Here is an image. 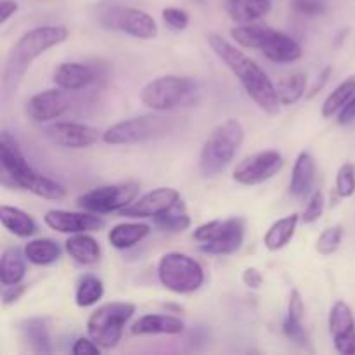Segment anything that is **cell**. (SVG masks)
<instances>
[{
    "label": "cell",
    "instance_id": "obj_1",
    "mask_svg": "<svg viewBox=\"0 0 355 355\" xmlns=\"http://www.w3.org/2000/svg\"><path fill=\"white\" fill-rule=\"evenodd\" d=\"M208 45L215 52L218 59L231 69L232 75L238 78L245 92L250 99L257 104L262 111L269 114L279 113L281 101L277 96V89L269 78L266 71L253 61L250 55H246L241 49L232 45L224 37L217 33L207 35Z\"/></svg>",
    "mask_w": 355,
    "mask_h": 355
},
{
    "label": "cell",
    "instance_id": "obj_2",
    "mask_svg": "<svg viewBox=\"0 0 355 355\" xmlns=\"http://www.w3.org/2000/svg\"><path fill=\"white\" fill-rule=\"evenodd\" d=\"M69 31L62 24H44L28 30L10 49L2 75V87L7 94L14 92L30 69L31 62L44 52L68 40Z\"/></svg>",
    "mask_w": 355,
    "mask_h": 355
},
{
    "label": "cell",
    "instance_id": "obj_3",
    "mask_svg": "<svg viewBox=\"0 0 355 355\" xmlns=\"http://www.w3.org/2000/svg\"><path fill=\"white\" fill-rule=\"evenodd\" d=\"M245 141V127L236 118H227L218 123L205 141L200 153V172L203 177L214 179L225 172L238 155Z\"/></svg>",
    "mask_w": 355,
    "mask_h": 355
},
{
    "label": "cell",
    "instance_id": "obj_4",
    "mask_svg": "<svg viewBox=\"0 0 355 355\" xmlns=\"http://www.w3.org/2000/svg\"><path fill=\"white\" fill-rule=\"evenodd\" d=\"M198 94V85L189 76L166 75L151 80L141 90V101L144 106L156 113L172 111L179 106L193 103Z\"/></svg>",
    "mask_w": 355,
    "mask_h": 355
},
{
    "label": "cell",
    "instance_id": "obj_5",
    "mask_svg": "<svg viewBox=\"0 0 355 355\" xmlns=\"http://www.w3.org/2000/svg\"><path fill=\"white\" fill-rule=\"evenodd\" d=\"M135 314V305L128 302H110L90 314L87 333L103 350L114 349L123 336L125 326Z\"/></svg>",
    "mask_w": 355,
    "mask_h": 355
},
{
    "label": "cell",
    "instance_id": "obj_6",
    "mask_svg": "<svg viewBox=\"0 0 355 355\" xmlns=\"http://www.w3.org/2000/svg\"><path fill=\"white\" fill-rule=\"evenodd\" d=\"M158 279L163 288L177 295H189L205 283V270L198 260L180 252H170L159 259Z\"/></svg>",
    "mask_w": 355,
    "mask_h": 355
},
{
    "label": "cell",
    "instance_id": "obj_7",
    "mask_svg": "<svg viewBox=\"0 0 355 355\" xmlns=\"http://www.w3.org/2000/svg\"><path fill=\"white\" fill-rule=\"evenodd\" d=\"M173 128V118L165 114H141V116L127 118L111 125L103 134V141L111 146H127L137 142L151 141V139L165 137Z\"/></svg>",
    "mask_w": 355,
    "mask_h": 355
},
{
    "label": "cell",
    "instance_id": "obj_8",
    "mask_svg": "<svg viewBox=\"0 0 355 355\" xmlns=\"http://www.w3.org/2000/svg\"><path fill=\"white\" fill-rule=\"evenodd\" d=\"M193 238L200 243V252L207 255H232L245 241V220L231 217L211 220L194 229Z\"/></svg>",
    "mask_w": 355,
    "mask_h": 355
},
{
    "label": "cell",
    "instance_id": "obj_9",
    "mask_svg": "<svg viewBox=\"0 0 355 355\" xmlns=\"http://www.w3.org/2000/svg\"><path fill=\"white\" fill-rule=\"evenodd\" d=\"M139 191H141V184L135 180L110 184V186H101L80 194L76 205L80 210L92 211L97 215L113 214V211H121L132 201L137 200Z\"/></svg>",
    "mask_w": 355,
    "mask_h": 355
},
{
    "label": "cell",
    "instance_id": "obj_10",
    "mask_svg": "<svg viewBox=\"0 0 355 355\" xmlns=\"http://www.w3.org/2000/svg\"><path fill=\"white\" fill-rule=\"evenodd\" d=\"M101 21L106 28L118 30L141 40H151L158 35V24L153 16L135 7H110L104 10Z\"/></svg>",
    "mask_w": 355,
    "mask_h": 355
},
{
    "label": "cell",
    "instance_id": "obj_11",
    "mask_svg": "<svg viewBox=\"0 0 355 355\" xmlns=\"http://www.w3.org/2000/svg\"><path fill=\"white\" fill-rule=\"evenodd\" d=\"M283 166V155L274 149H267V151L253 153L239 162L232 172V179L241 186H259L277 175Z\"/></svg>",
    "mask_w": 355,
    "mask_h": 355
},
{
    "label": "cell",
    "instance_id": "obj_12",
    "mask_svg": "<svg viewBox=\"0 0 355 355\" xmlns=\"http://www.w3.org/2000/svg\"><path fill=\"white\" fill-rule=\"evenodd\" d=\"M44 134L52 144L66 149H85L103 139L99 128L76 121H55L45 127Z\"/></svg>",
    "mask_w": 355,
    "mask_h": 355
},
{
    "label": "cell",
    "instance_id": "obj_13",
    "mask_svg": "<svg viewBox=\"0 0 355 355\" xmlns=\"http://www.w3.org/2000/svg\"><path fill=\"white\" fill-rule=\"evenodd\" d=\"M69 101L66 90L59 89H47L42 92L35 94L26 101V116L35 123H47V121L58 120L66 111L69 110Z\"/></svg>",
    "mask_w": 355,
    "mask_h": 355
},
{
    "label": "cell",
    "instance_id": "obj_14",
    "mask_svg": "<svg viewBox=\"0 0 355 355\" xmlns=\"http://www.w3.org/2000/svg\"><path fill=\"white\" fill-rule=\"evenodd\" d=\"M328 328L336 352L355 355V315L347 302L338 300L333 304L329 311Z\"/></svg>",
    "mask_w": 355,
    "mask_h": 355
},
{
    "label": "cell",
    "instance_id": "obj_15",
    "mask_svg": "<svg viewBox=\"0 0 355 355\" xmlns=\"http://www.w3.org/2000/svg\"><path fill=\"white\" fill-rule=\"evenodd\" d=\"M179 201V191L173 189V187H158V189L149 191L144 196L132 201L127 208L120 211V215L130 218H155L170 210Z\"/></svg>",
    "mask_w": 355,
    "mask_h": 355
},
{
    "label": "cell",
    "instance_id": "obj_16",
    "mask_svg": "<svg viewBox=\"0 0 355 355\" xmlns=\"http://www.w3.org/2000/svg\"><path fill=\"white\" fill-rule=\"evenodd\" d=\"M44 222L52 231L61 234H78V232L99 231L104 227V218L92 211H69V210H49L44 215Z\"/></svg>",
    "mask_w": 355,
    "mask_h": 355
},
{
    "label": "cell",
    "instance_id": "obj_17",
    "mask_svg": "<svg viewBox=\"0 0 355 355\" xmlns=\"http://www.w3.org/2000/svg\"><path fill=\"white\" fill-rule=\"evenodd\" d=\"M259 51L276 64H290V62L298 61L304 54L300 44L293 37L270 26L267 28L266 35H263Z\"/></svg>",
    "mask_w": 355,
    "mask_h": 355
},
{
    "label": "cell",
    "instance_id": "obj_18",
    "mask_svg": "<svg viewBox=\"0 0 355 355\" xmlns=\"http://www.w3.org/2000/svg\"><path fill=\"white\" fill-rule=\"evenodd\" d=\"M97 80L96 68L83 62H61L52 73V82L55 87L66 92H76L92 85Z\"/></svg>",
    "mask_w": 355,
    "mask_h": 355
},
{
    "label": "cell",
    "instance_id": "obj_19",
    "mask_svg": "<svg viewBox=\"0 0 355 355\" xmlns=\"http://www.w3.org/2000/svg\"><path fill=\"white\" fill-rule=\"evenodd\" d=\"M315 173H318V168H315V162L311 153H298L290 180V193L297 200H305L314 193Z\"/></svg>",
    "mask_w": 355,
    "mask_h": 355
},
{
    "label": "cell",
    "instance_id": "obj_20",
    "mask_svg": "<svg viewBox=\"0 0 355 355\" xmlns=\"http://www.w3.org/2000/svg\"><path fill=\"white\" fill-rule=\"evenodd\" d=\"M186 324L182 319L168 314H146L132 324V335H182Z\"/></svg>",
    "mask_w": 355,
    "mask_h": 355
},
{
    "label": "cell",
    "instance_id": "obj_21",
    "mask_svg": "<svg viewBox=\"0 0 355 355\" xmlns=\"http://www.w3.org/2000/svg\"><path fill=\"white\" fill-rule=\"evenodd\" d=\"M272 9V0H225L224 10L236 24H250L263 19Z\"/></svg>",
    "mask_w": 355,
    "mask_h": 355
},
{
    "label": "cell",
    "instance_id": "obj_22",
    "mask_svg": "<svg viewBox=\"0 0 355 355\" xmlns=\"http://www.w3.org/2000/svg\"><path fill=\"white\" fill-rule=\"evenodd\" d=\"M64 250L80 266H94L101 260V246L94 236L89 232L71 234L64 243Z\"/></svg>",
    "mask_w": 355,
    "mask_h": 355
},
{
    "label": "cell",
    "instance_id": "obj_23",
    "mask_svg": "<svg viewBox=\"0 0 355 355\" xmlns=\"http://www.w3.org/2000/svg\"><path fill=\"white\" fill-rule=\"evenodd\" d=\"M151 232V225L144 222H121L107 232V241L114 250H128L146 239Z\"/></svg>",
    "mask_w": 355,
    "mask_h": 355
},
{
    "label": "cell",
    "instance_id": "obj_24",
    "mask_svg": "<svg viewBox=\"0 0 355 355\" xmlns=\"http://www.w3.org/2000/svg\"><path fill=\"white\" fill-rule=\"evenodd\" d=\"M26 260L24 250H19L17 246L3 250L2 259H0V283H2V286L19 284L24 279Z\"/></svg>",
    "mask_w": 355,
    "mask_h": 355
},
{
    "label": "cell",
    "instance_id": "obj_25",
    "mask_svg": "<svg viewBox=\"0 0 355 355\" xmlns=\"http://www.w3.org/2000/svg\"><path fill=\"white\" fill-rule=\"evenodd\" d=\"M300 220V215L291 214L274 222V224L267 229L266 236H263V245H266V248L269 250V252H277V250H283L284 246L290 245L295 232H297L298 222Z\"/></svg>",
    "mask_w": 355,
    "mask_h": 355
},
{
    "label": "cell",
    "instance_id": "obj_26",
    "mask_svg": "<svg viewBox=\"0 0 355 355\" xmlns=\"http://www.w3.org/2000/svg\"><path fill=\"white\" fill-rule=\"evenodd\" d=\"M21 338L33 354H51L52 343L44 319L31 318L21 324Z\"/></svg>",
    "mask_w": 355,
    "mask_h": 355
},
{
    "label": "cell",
    "instance_id": "obj_27",
    "mask_svg": "<svg viewBox=\"0 0 355 355\" xmlns=\"http://www.w3.org/2000/svg\"><path fill=\"white\" fill-rule=\"evenodd\" d=\"M0 220H2L6 231L17 236V238H31L37 232V224H35L33 217L24 210H21V208L2 205Z\"/></svg>",
    "mask_w": 355,
    "mask_h": 355
},
{
    "label": "cell",
    "instance_id": "obj_28",
    "mask_svg": "<svg viewBox=\"0 0 355 355\" xmlns=\"http://www.w3.org/2000/svg\"><path fill=\"white\" fill-rule=\"evenodd\" d=\"M24 255H26L28 262L33 266H52L61 259V246L49 238H37L31 239L24 245Z\"/></svg>",
    "mask_w": 355,
    "mask_h": 355
},
{
    "label": "cell",
    "instance_id": "obj_29",
    "mask_svg": "<svg viewBox=\"0 0 355 355\" xmlns=\"http://www.w3.org/2000/svg\"><path fill=\"white\" fill-rule=\"evenodd\" d=\"M281 106H293L304 96H307V75L302 71L286 76L276 85Z\"/></svg>",
    "mask_w": 355,
    "mask_h": 355
},
{
    "label": "cell",
    "instance_id": "obj_30",
    "mask_svg": "<svg viewBox=\"0 0 355 355\" xmlns=\"http://www.w3.org/2000/svg\"><path fill=\"white\" fill-rule=\"evenodd\" d=\"M355 96V75L343 80L331 94L324 99L321 107V114L324 118H333L340 113L343 106Z\"/></svg>",
    "mask_w": 355,
    "mask_h": 355
},
{
    "label": "cell",
    "instance_id": "obj_31",
    "mask_svg": "<svg viewBox=\"0 0 355 355\" xmlns=\"http://www.w3.org/2000/svg\"><path fill=\"white\" fill-rule=\"evenodd\" d=\"M104 297V284L94 274H85L78 279L75 291V302L80 309H87L96 305Z\"/></svg>",
    "mask_w": 355,
    "mask_h": 355
},
{
    "label": "cell",
    "instance_id": "obj_32",
    "mask_svg": "<svg viewBox=\"0 0 355 355\" xmlns=\"http://www.w3.org/2000/svg\"><path fill=\"white\" fill-rule=\"evenodd\" d=\"M153 220H155L156 227L168 232H184L186 229L191 227V217L187 215L182 200L177 205H173V207L170 208V210H166L165 214L153 218Z\"/></svg>",
    "mask_w": 355,
    "mask_h": 355
},
{
    "label": "cell",
    "instance_id": "obj_33",
    "mask_svg": "<svg viewBox=\"0 0 355 355\" xmlns=\"http://www.w3.org/2000/svg\"><path fill=\"white\" fill-rule=\"evenodd\" d=\"M343 232H345L343 225H333V227L324 229L318 238V243H315V250H318L319 255L329 257L338 252L340 245H342Z\"/></svg>",
    "mask_w": 355,
    "mask_h": 355
},
{
    "label": "cell",
    "instance_id": "obj_34",
    "mask_svg": "<svg viewBox=\"0 0 355 355\" xmlns=\"http://www.w3.org/2000/svg\"><path fill=\"white\" fill-rule=\"evenodd\" d=\"M335 191L340 198H350L355 193V165L343 163L336 172Z\"/></svg>",
    "mask_w": 355,
    "mask_h": 355
},
{
    "label": "cell",
    "instance_id": "obj_35",
    "mask_svg": "<svg viewBox=\"0 0 355 355\" xmlns=\"http://www.w3.org/2000/svg\"><path fill=\"white\" fill-rule=\"evenodd\" d=\"M324 194H322V191L315 189L314 193L309 196L307 207H305L304 214H302V222H304V224H314V222H318L319 218L322 217V214H324Z\"/></svg>",
    "mask_w": 355,
    "mask_h": 355
},
{
    "label": "cell",
    "instance_id": "obj_36",
    "mask_svg": "<svg viewBox=\"0 0 355 355\" xmlns=\"http://www.w3.org/2000/svg\"><path fill=\"white\" fill-rule=\"evenodd\" d=\"M162 17L163 23L173 31H182L189 26V14L179 7H165L162 10Z\"/></svg>",
    "mask_w": 355,
    "mask_h": 355
},
{
    "label": "cell",
    "instance_id": "obj_37",
    "mask_svg": "<svg viewBox=\"0 0 355 355\" xmlns=\"http://www.w3.org/2000/svg\"><path fill=\"white\" fill-rule=\"evenodd\" d=\"M283 333L286 335L288 340L295 342L297 345H302V347L307 345L309 336H307V331H305V328H304V322L293 321V319H290L286 315V319L283 321Z\"/></svg>",
    "mask_w": 355,
    "mask_h": 355
},
{
    "label": "cell",
    "instance_id": "obj_38",
    "mask_svg": "<svg viewBox=\"0 0 355 355\" xmlns=\"http://www.w3.org/2000/svg\"><path fill=\"white\" fill-rule=\"evenodd\" d=\"M291 6L304 16H319L328 9V0H291Z\"/></svg>",
    "mask_w": 355,
    "mask_h": 355
},
{
    "label": "cell",
    "instance_id": "obj_39",
    "mask_svg": "<svg viewBox=\"0 0 355 355\" xmlns=\"http://www.w3.org/2000/svg\"><path fill=\"white\" fill-rule=\"evenodd\" d=\"M288 318L298 322H304L305 319V304L298 290H291L290 293V302H288Z\"/></svg>",
    "mask_w": 355,
    "mask_h": 355
},
{
    "label": "cell",
    "instance_id": "obj_40",
    "mask_svg": "<svg viewBox=\"0 0 355 355\" xmlns=\"http://www.w3.org/2000/svg\"><path fill=\"white\" fill-rule=\"evenodd\" d=\"M101 347L97 345L96 342H94L92 338H85V336H82V338L76 340L75 343H73L71 347V354L73 355H99L101 354Z\"/></svg>",
    "mask_w": 355,
    "mask_h": 355
},
{
    "label": "cell",
    "instance_id": "obj_41",
    "mask_svg": "<svg viewBox=\"0 0 355 355\" xmlns=\"http://www.w3.org/2000/svg\"><path fill=\"white\" fill-rule=\"evenodd\" d=\"M26 291V286L24 284H12V286H3L2 291V304L3 307H9V305L16 304L21 297Z\"/></svg>",
    "mask_w": 355,
    "mask_h": 355
},
{
    "label": "cell",
    "instance_id": "obj_42",
    "mask_svg": "<svg viewBox=\"0 0 355 355\" xmlns=\"http://www.w3.org/2000/svg\"><path fill=\"white\" fill-rule=\"evenodd\" d=\"M241 279H243V284H245L246 288H250V290H259V288L263 284V276L260 274L259 269H255V267H248V269H245Z\"/></svg>",
    "mask_w": 355,
    "mask_h": 355
},
{
    "label": "cell",
    "instance_id": "obj_43",
    "mask_svg": "<svg viewBox=\"0 0 355 355\" xmlns=\"http://www.w3.org/2000/svg\"><path fill=\"white\" fill-rule=\"evenodd\" d=\"M336 121H338V125H342V127L355 121V96L342 107V110H340V113L336 114Z\"/></svg>",
    "mask_w": 355,
    "mask_h": 355
},
{
    "label": "cell",
    "instance_id": "obj_44",
    "mask_svg": "<svg viewBox=\"0 0 355 355\" xmlns=\"http://www.w3.org/2000/svg\"><path fill=\"white\" fill-rule=\"evenodd\" d=\"M329 76H331V68H329V66H326V68L321 71V75L318 76V80L314 82V85H312L311 90H309L307 99H312V97L318 96V94L324 89L326 83L329 82Z\"/></svg>",
    "mask_w": 355,
    "mask_h": 355
},
{
    "label": "cell",
    "instance_id": "obj_45",
    "mask_svg": "<svg viewBox=\"0 0 355 355\" xmlns=\"http://www.w3.org/2000/svg\"><path fill=\"white\" fill-rule=\"evenodd\" d=\"M17 7L19 6H17V2H14V0H2V2H0V24L7 23L9 17L17 12Z\"/></svg>",
    "mask_w": 355,
    "mask_h": 355
}]
</instances>
